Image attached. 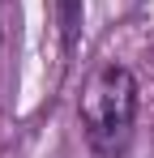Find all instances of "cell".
<instances>
[{
  "instance_id": "obj_1",
  "label": "cell",
  "mask_w": 154,
  "mask_h": 158,
  "mask_svg": "<svg viewBox=\"0 0 154 158\" xmlns=\"http://www.w3.org/2000/svg\"><path fill=\"white\" fill-rule=\"evenodd\" d=\"M133 120H137V81L124 64H107L99 69L86 94H81V128L86 141L99 158L124 154L128 137H133Z\"/></svg>"
},
{
  "instance_id": "obj_2",
  "label": "cell",
  "mask_w": 154,
  "mask_h": 158,
  "mask_svg": "<svg viewBox=\"0 0 154 158\" xmlns=\"http://www.w3.org/2000/svg\"><path fill=\"white\" fill-rule=\"evenodd\" d=\"M60 26H64V43H73V34H77V0H60Z\"/></svg>"
}]
</instances>
